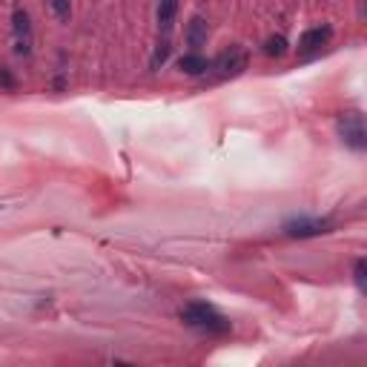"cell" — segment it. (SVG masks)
<instances>
[{
    "label": "cell",
    "mask_w": 367,
    "mask_h": 367,
    "mask_svg": "<svg viewBox=\"0 0 367 367\" xmlns=\"http://www.w3.org/2000/svg\"><path fill=\"white\" fill-rule=\"evenodd\" d=\"M287 49H290V43H287L284 34H270L264 41V55H270V58H284Z\"/></svg>",
    "instance_id": "9"
},
{
    "label": "cell",
    "mask_w": 367,
    "mask_h": 367,
    "mask_svg": "<svg viewBox=\"0 0 367 367\" xmlns=\"http://www.w3.org/2000/svg\"><path fill=\"white\" fill-rule=\"evenodd\" d=\"M181 322L192 330H198V333H207V336H227L233 330L230 319L218 313L213 304L207 302H192L181 310Z\"/></svg>",
    "instance_id": "1"
},
{
    "label": "cell",
    "mask_w": 367,
    "mask_h": 367,
    "mask_svg": "<svg viewBox=\"0 0 367 367\" xmlns=\"http://www.w3.org/2000/svg\"><path fill=\"white\" fill-rule=\"evenodd\" d=\"M330 38H333V29L330 26H316V29H307L302 34V41H299V52L302 55H313V52H322Z\"/></svg>",
    "instance_id": "6"
},
{
    "label": "cell",
    "mask_w": 367,
    "mask_h": 367,
    "mask_svg": "<svg viewBox=\"0 0 367 367\" xmlns=\"http://www.w3.org/2000/svg\"><path fill=\"white\" fill-rule=\"evenodd\" d=\"M49 6H52V12H55V17L61 23H66L69 17H72V3H69V0H49Z\"/></svg>",
    "instance_id": "11"
},
{
    "label": "cell",
    "mask_w": 367,
    "mask_h": 367,
    "mask_svg": "<svg viewBox=\"0 0 367 367\" xmlns=\"http://www.w3.org/2000/svg\"><path fill=\"white\" fill-rule=\"evenodd\" d=\"M333 221L330 218H293L284 224V235L290 238H316V235H327L333 233Z\"/></svg>",
    "instance_id": "3"
},
{
    "label": "cell",
    "mask_w": 367,
    "mask_h": 367,
    "mask_svg": "<svg viewBox=\"0 0 367 367\" xmlns=\"http://www.w3.org/2000/svg\"><path fill=\"white\" fill-rule=\"evenodd\" d=\"M364 275H367V261L356 258V267H353V278H356V287L364 290Z\"/></svg>",
    "instance_id": "13"
},
{
    "label": "cell",
    "mask_w": 367,
    "mask_h": 367,
    "mask_svg": "<svg viewBox=\"0 0 367 367\" xmlns=\"http://www.w3.org/2000/svg\"><path fill=\"white\" fill-rule=\"evenodd\" d=\"M213 66L218 69L221 78H235V75H241L244 69H247V52H244L241 46H230L213 61Z\"/></svg>",
    "instance_id": "4"
},
{
    "label": "cell",
    "mask_w": 367,
    "mask_h": 367,
    "mask_svg": "<svg viewBox=\"0 0 367 367\" xmlns=\"http://www.w3.org/2000/svg\"><path fill=\"white\" fill-rule=\"evenodd\" d=\"M178 0H161L158 3V23L164 26V29H169L172 26V21H176V14H178Z\"/></svg>",
    "instance_id": "10"
},
{
    "label": "cell",
    "mask_w": 367,
    "mask_h": 367,
    "mask_svg": "<svg viewBox=\"0 0 367 367\" xmlns=\"http://www.w3.org/2000/svg\"><path fill=\"white\" fill-rule=\"evenodd\" d=\"M339 135H342V141L350 149L364 152L367 149V129H364L361 112H344L339 118Z\"/></svg>",
    "instance_id": "2"
},
{
    "label": "cell",
    "mask_w": 367,
    "mask_h": 367,
    "mask_svg": "<svg viewBox=\"0 0 367 367\" xmlns=\"http://www.w3.org/2000/svg\"><path fill=\"white\" fill-rule=\"evenodd\" d=\"M0 86H6V90H14V86H17L14 75L9 72V69H6V66H0Z\"/></svg>",
    "instance_id": "14"
},
{
    "label": "cell",
    "mask_w": 367,
    "mask_h": 367,
    "mask_svg": "<svg viewBox=\"0 0 367 367\" xmlns=\"http://www.w3.org/2000/svg\"><path fill=\"white\" fill-rule=\"evenodd\" d=\"M167 58H169V41H161L158 49H155V55H152V69H158Z\"/></svg>",
    "instance_id": "12"
},
{
    "label": "cell",
    "mask_w": 367,
    "mask_h": 367,
    "mask_svg": "<svg viewBox=\"0 0 367 367\" xmlns=\"http://www.w3.org/2000/svg\"><path fill=\"white\" fill-rule=\"evenodd\" d=\"M207 38H209V26L204 17H192L187 23V32H184V41L187 46H192V52H198L201 46H207Z\"/></svg>",
    "instance_id": "8"
},
{
    "label": "cell",
    "mask_w": 367,
    "mask_h": 367,
    "mask_svg": "<svg viewBox=\"0 0 367 367\" xmlns=\"http://www.w3.org/2000/svg\"><path fill=\"white\" fill-rule=\"evenodd\" d=\"M178 69L189 78H198V75H207L209 69H213V61L198 55V52H187V55L178 61Z\"/></svg>",
    "instance_id": "7"
},
{
    "label": "cell",
    "mask_w": 367,
    "mask_h": 367,
    "mask_svg": "<svg viewBox=\"0 0 367 367\" xmlns=\"http://www.w3.org/2000/svg\"><path fill=\"white\" fill-rule=\"evenodd\" d=\"M12 29H14V52L17 55H29L32 52V21H29L26 9H14Z\"/></svg>",
    "instance_id": "5"
}]
</instances>
